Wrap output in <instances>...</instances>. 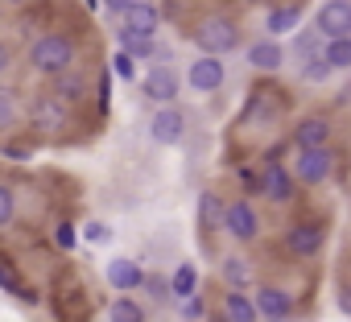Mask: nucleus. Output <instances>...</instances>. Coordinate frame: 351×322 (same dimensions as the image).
Masks as SVG:
<instances>
[{"instance_id": "1", "label": "nucleus", "mask_w": 351, "mask_h": 322, "mask_svg": "<svg viewBox=\"0 0 351 322\" xmlns=\"http://www.w3.org/2000/svg\"><path fill=\"white\" fill-rule=\"evenodd\" d=\"M29 66L38 75H66L75 66V42L66 34H46L29 46Z\"/></svg>"}, {"instance_id": "2", "label": "nucleus", "mask_w": 351, "mask_h": 322, "mask_svg": "<svg viewBox=\"0 0 351 322\" xmlns=\"http://www.w3.org/2000/svg\"><path fill=\"white\" fill-rule=\"evenodd\" d=\"M195 46H199V54H232L236 46H240V25L232 21V17H223V13H215V17H203L199 25H195Z\"/></svg>"}, {"instance_id": "3", "label": "nucleus", "mask_w": 351, "mask_h": 322, "mask_svg": "<svg viewBox=\"0 0 351 322\" xmlns=\"http://www.w3.org/2000/svg\"><path fill=\"white\" fill-rule=\"evenodd\" d=\"M178 87H182V79H178V71H173L169 62H153L145 71V79H141L145 99H153L157 108H169L173 99H178Z\"/></svg>"}, {"instance_id": "4", "label": "nucleus", "mask_w": 351, "mask_h": 322, "mask_svg": "<svg viewBox=\"0 0 351 322\" xmlns=\"http://www.w3.org/2000/svg\"><path fill=\"white\" fill-rule=\"evenodd\" d=\"M223 79H228V66H223V58H219V54H199V58L186 66V87H191V91H199V95L219 91V87H223Z\"/></svg>"}, {"instance_id": "5", "label": "nucleus", "mask_w": 351, "mask_h": 322, "mask_svg": "<svg viewBox=\"0 0 351 322\" xmlns=\"http://www.w3.org/2000/svg\"><path fill=\"white\" fill-rule=\"evenodd\" d=\"M223 232L236 240V244H252L261 236V215L248 199H232L228 203V215H223Z\"/></svg>"}, {"instance_id": "6", "label": "nucleus", "mask_w": 351, "mask_h": 322, "mask_svg": "<svg viewBox=\"0 0 351 322\" xmlns=\"http://www.w3.org/2000/svg\"><path fill=\"white\" fill-rule=\"evenodd\" d=\"M322 240H326V227L314 223V219H306V223H293V227L285 232V252H289L293 260H310V256H318Z\"/></svg>"}, {"instance_id": "7", "label": "nucleus", "mask_w": 351, "mask_h": 322, "mask_svg": "<svg viewBox=\"0 0 351 322\" xmlns=\"http://www.w3.org/2000/svg\"><path fill=\"white\" fill-rule=\"evenodd\" d=\"M298 182L306 186H322L335 174V153L330 149H298Z\"/></svg>"}, {"instance_id": "8", "label": "nucleus", "mask_w": 351, "mask_h": 322, "mask_svg": "<svg viewBox=\"0 0 351 322\" xmlns=\"http://www.w3.org/2000/svg\"><path fill=\"white\" fill-rule=\"evenodd\" d=\"M322 42H335V38H351V0H326L314 17Z\"/></svg>"}, {"instance_id": "9", "label": "nucleus", "mask_w": 351, "mask_h": 322, "mask_svg": "<svg viewBox=\"0 0 351 322\" xmlns=\"http://www.w3.org/2000/svg\"><path fill=\"white\" fill-rule=\"evenodd\" d=\"M149 136H153L157 145H165V149L182 145V136H186V116L173 108V103H169V108H157L153 120H149Z\"/></svg>"}, {"instance_id": "10", "label": "nucleus", "mask_w": 351, "mask_h": 322, "mask_svg": "<svg viewBox=\"0 0 351 322\" xmlns=\"http://www.w3.org/2000/svg\"><path fill=\"white\" fill-rule=\"evenodd\" d=\"M252 301H256V310H261L265 322H289V314H293V297L281 285H256Z\"/></svg>"}, {"instance_id": "11", "label": "nucleus", "mask_w": 351, "mask_h": 322, "mask_svg": "<svg viewBox=\"0 0 351 322\" xmlns=\"http://www.w3.org/2000/svg\"><path fill=\"white\" fill-rule=\"evenodd\" d=\"M120 21H124L120 34H132V38H157V29H161V13H157L153 0H136Z\"/></svg>"}, {"instance_id": "12", "label": "nucleus", "mask_w": 351, "mask_h": 322, "mask_svg": "<svg viewBox=\"0 0 351 322\" xmlns=\"http://www.w3.org/2000/svg\"><path fill=\"white\" fill-rule=\"evenodd\" d=\"M261 195L277 207H285L293 199V174L281 166V161H269V166L261 170Z\"/></svg>"}, {"instance_id": "13", "label": "nucleus", "mask_w": 351, "mask_h": 322, "mask_svg": "<svg viewBox=\"0 0 351 322\" xmlns=\"http://www.w3.org/2000/svg\"><path fill=\"white\" fill-rule=\"evenodd\" d=\"M293 145H298V149H326V145H330V120H326V116H306V120H298Z\"/></svg>"}, {"instance_id": "14", "label": "nucleus", "mask_w": 351, "mask_h": 322, "mask_svg": "<svg viewBox=\"0 0 351 322\" xmlns=\"http://www.w3.org/2000/svg\"><path fill=\"white\" fill-rule=\"evenodd\" d=\"M281 62H285V46L277 42V38H261V42H252L248 46V66L252 71H281Z\"/></svg>"}, {"instance_id": "15", "label": "nucleus", "mask_w": 351, "mask_h": 322, "mask_svg": "<svg viewBox=\"0 0 351 322\" xmlns=\"http://www.w3.org/2000/svg\"><path fill=\"white\" fill-rule=\"evenodd\" d=\"M108 285H112V289H120V293H132V289H141V285H145V273H141V264H136V260L116 256V260H108Z\"/></svg>"}, {"instance_id": "16", "label": "nucleus", "mask_w": 351, "mask_h": 322, "mask_svg": "<svg viewBox=\"0 0 351 322\" xmlns=\"http://www.w3.org/2000/svg\"><path fill=\"white\" fill-rule=\"evenodd\" d=\"M298 29H302V5L269 9V17H265V34L269 38H285V34H298Z\"/></svg>"}, {"instance_id": "17", "label": "nucleus", "mask_w": 351, "mask_h": 322, "mask_svg": "<svg viewBox=\"0 0 351 322\" xmlns=\"http://www.w3.org/2000/svg\"><path fill=\"white\" fill-rule=\"evenodd\" d=\"M223 318L228 322H261V310L244 289H228L223 293Z\"/></svg>"}, {"instance_id": "18", "label": "nucleus", "mask_w": 351, "mask_h": 322, "mask_svg": "<svg viewBox=\"0 0 351 322\" xmlns=\"http://www.w3.org/2000/svg\"><path fill=\"white\" fill-rule=\"evenodd\" d=\"M219 277H223V285H228V289H248V285L256 281V273H252V260H248V256H223Z\"/></svg>"}, {"instance_id": "19", "label": "nucleus", "mask_w": 351, "mask_h": 322, "mask_svg": "<svg viewBox=\"0 0 351 322\" xmlns=\"http://www.w3.org/2000/svg\"><path fill=\"white\" fill-rule=\"evenodd\" d=\"M223 215H228V203H219L215 190H203L199 195V227L203 232H223Z\"/></svg>"}, {"instance_id": "20", "label": "nucleus", "mask_w": 351, "mask_h": 322, "mask_svg": "<svg viewBox=\"0 0 351 322\" xmlns=\"http://www.w3.org/2000/svg\"><path fill=\"white\" fill-rule=\"evenodd\" d=\"M169 293L178 297V301H186V297L199 293V269H195L191 260H182L178 269H173V277H169Z\"/></svg>"}, {"instance_id": "21", "label": "nucleus", "mask_w": 351, "mask_h": 322, "mask_svg": "<svg viewBox=\"0 0 351 322\" xmlns=\"http://www.w3.org/2000/svg\"><path fill=\"white\" fill-rule=\"evenodd\" d=\"M62 108H66V103H62L58 95H50V99H42V103L34 108V124H42V128H62V116H66Z\"/></svg>"}, {"instance_id": "22", "label": "nucleus", "mask_w": 351, "mask_h": 322, "mask_svg": "<svg viewBox=\"0 0 351 322\" xmlns=\"http://www.w3.org/2000/svg\"><path fill=\"white\" fill-rule=\"evenodd\" d=\"M318 38H322V34H318V25H310V29H302V34L293 38V58H298V62H310V58H318V54H322V46H318Z\"/></svg>"}, {"instance_id": "23", "label": "nucleus", "mask_w": 351, "mask_h": 322, "mask_svg": "<svg viewBox=\"0 0 351 322\" xmlns=\"http://www.w3.org/2000/svg\"><path fill=\"white\" fill-rule=\"evenodd\" d=\"M120 50H128L136 62H145V58H157V54H161L157 38H132V34H120Z\"/></svg>"}, {"instance_id": "24", "label": "nucleus", "mask_w": 351, "mask_h": 322, "mask_svg": "<svg viewBox=\"0 0 351 322\" xmlns=\"http://www.w3.org/2000/svg\"><path fill=\"white\" fill-rule=\"evenodd\" d=\"M322 58H326L335 71H351V38H335V42H322Z\"/></svg>"}, {"instance_id": "25", "label": "nucleus", "mask_w": 351, "mask_h": 322, "mask_svg": "<svg viewBox=\"0 0 351 322\" xmlns=\"http://www.w3.org/2000/svg\"><path fill=\"white\" fill-rule=\"evenodd\" d=\"M108 322H145V310L132 301V297H116L108 306Z\"/></svg>"}, {"instance_id": "26", "label": "nucleus", "mask_w": 351, "mask_h": 322, "mask_svg": "<svg viewBox=\"0 0 351 322\" xmlns=\"http://www.w3.org/2000/svg\"><path fill=\"white\" fill-rule=\"evenodd\" d=\"M335 75V66L318 54V58H310V62H302V83H326Z\"/></svg>"}, {"instance_id": "27", "label": "nucleus", "mask_w": 351, "mask_h": 322, "mask_svg": "<svg viewBox=\"0 0 351 322\" xmlns=\"http://www.w3.org/2000/svg\"><path fill=\"white\" fill-rule=\"evenodd\" d=\"M13 223H17V190L0 186V227H13Z\"/></svg>"}, {"instance_id": "28", "label": "nucleus", "mask_w": 351, "mask_h": 322, "mask_svg": "<svg viewBox=\"0 0 351 322\" xmlns=\"http://www.w3.org/2000/svg\"><path fill=\"white\" fill-rule=\"evenodd\" d=\"M54 95H58L62 103L79 99V95H83V79H79V75H71V79H66V75H58V87H54Z\"/></svg>"}, {"instance_id": "29", "label": "nucleus", "mask_w": 351, "mask_h": 322, "mask_svg": "<svg viewBox=\"0 0 351 322\" xmlns=\"http://www.w3.org/2000/svg\"><path fill=\"white\" fill-rule=\"evenodd\" d=\"M112 71H116L124 83H132V79H136V58H132L128 50H116V58H112Z\"/></svg>"}, {"instance_id": "30", "label": "nucleus", "mask_w": 351, "mask_h": 322, "mask_svg": "<svg viewBox=\"0 0 351 322\" xmlns=\"http://www.w3.org/2000/svg\"><path fill=\"white\" fill-rule=\"evenodd\" d=\"M13 120H17V99L13 91H0V128H13Z\"/></svg>"}, {"instance_id": "31", "label": "nucleus", "mask_w": 351, "mask_h": 322, "mask_svg": "<svg viewBox=\"0 0 351 322\" xmlns=\"http://www.w3.org/2000/svg\"><path fill=\"white\" fill-rule=\"evenodd\" d=\"M83 240H91V244H108V240H112V227L99 223V219H91V223L83 227Z\"/></svg>"}, {"instance_id": "32", "label": "nucleus", "mask_w": 351, "mask_h": 322, "mask_svg": "<svg viewBox=\"0 0 351 322\" xmlns=\"http://www.w3.org/2000/svg\"><path fill=\"white\" fill-rule=\"evenodd\" d=\"M54 244L71 252V248L79 244V232H75V223H58V227H54Z\"/></svg>"}, {"instance_id": "33", "label": "nucleus", "mask_w": 351, "mask_h": 322, "mask_svg": "<svg viewBox=\"0 0 351 322\" xmlns=\"http://www.w3.org/2000/svg\"><path fill=\"white\" fill-rule=\"evenodd\" d=\"M0 285H5L9 293H21V285H17V269H13V260H9V256L0 260Z\"/></svg>"}, {"instance_id": "34", "label": "nucleus", "mask_w": 351, "mask_h": 322, "mask_svg": "<svg viewBox=\"0 0 351 322\" xmlns=\"http://www.w3.org/2000/svg\"><path fill=\"white\" fill-rule=\"evenodd\" d=\"M182 314H186V318H203V314H207V301H203V293L186 297V301H182Z\"/></svg>"}, {"instance_id": "35", "label": "nucleus", "mask_w": 351, "mask_h": 322, "mask_svg": "<svg viewBox=\"0 0 351 322\" xmlns=\"http://www.w3.org/2000/svg\"><path fill=\"white\" fill-rule=\"evenodd\" d=\"M132 5H136V0H104V9H108L112 17H124V13H128Z\"/></svg>"}, {"instance_id": "36", "label": "nucleus", "mask_w": 351, "mask_h": 322, "mask_svg": "<svg viewBox=\"0 0 351 322\" xmlns=\"http://www.w3.org/2000/svg\"><path fill=\"white\" fill-rule=\"evenodd\" d=\"M339 310H343V314H351V285H343V289H339Z\"/></svg>"}, {"instance_id": "37", "label": "nucleus", "mask_w": 351, "mask_h": 322, "mask_svg": "<svg viewBox=\"0 0 351 322\" xmlns=\"http://www.w3.org/2000/svg\"><path fill=\"white\" fill-rule=\"evenodd\" d=\"M5 5H25V0H5Z\"/></svg>"}, {"instance_id": "38", "label": "nucleus", "mask_w": 351, "mask_h": 322, "mask_svg": "<svg viewBox=\"0 0 351 322\" xmlns=\"http://www.w3.org/2000/svg\"><path fill=\"white\" fill-rule=\"evenodd\" d=\"M244 5H261V0H244Z\"/></svg>"}]
</instances>
